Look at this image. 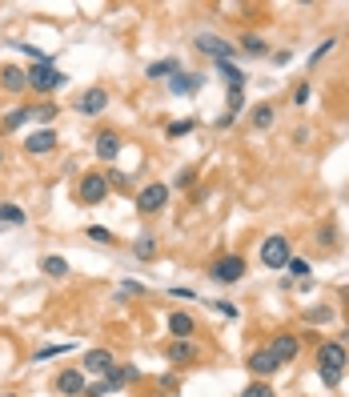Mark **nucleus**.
<instances>
[{"label": "nucleus", "instance_id": "nucleus-32", "mask_svg": "<svg viewBox=\"0 0 349 397\" xmlns=\"http://www.w3.org/2000/svg\"><path fill=\"white\" fill-rule=\"evenodd\" d=\"M305 317H309L313 325H326V321H333V309H329V305H321V309H309Z\"/></svg>", "mask_w": 349, "mask_h": 397}, {"label": "nucleus", "instance_id": "nucleus-44", "mask_svg": "<svg viewBox=\"0 0 349 397\" xmlns=\"http://www.w3.org/2000/svg\"><path fill=\"white\" fill-rule=\"evenodd\" d=\"M341 337H346V345H349V329H346V333H341Z\"/></svg>", "mask_w": 349, "mask_h": 397}, {"label": "nucleus", "instance_id": "nucleus-13", "mask_svg": "<svg viewBox=\"0 0 349 397\" xmlns=\"http://www.w3.org/2000/svg\"><path fill=\"white\" fill-rule=\"evenodd\" d=\"M165 353H169V361H173V365H193V361H197V345H193L189 337H173Z\"/></svg>", "mask_w": 349, "mask_h": 397}, {"label": "nucleus", "instance_id": "nucleus-2", "mask_svg": "<svg viewBox=\"0 0 349 397\" xmlns=\"http://www.w3.org/2000/svg\"><path fill=\"white\" fill-rule=\"evenodd\" d=\"M289 257H293V245H289V237L273 233V237H265V241H261V265H265V269H285V265H289Z\"/></svg>", "mask_w": 349, "mask_h": 397}, {"label": "nucleus", "instance_id": "nucleus-43", "mask_svg": "<svg viewBox=\"0 0 349 397\" xmlns=\"http://www.w3.org/2000/svg\"><path fill=\"white\" fill-rule=\"evenodd\" d=\"M233 120H237V117H233V113H221V117H217V129H229Z\"/></svg>", "mask_w": 349, "mask_h": 397}, {"label": "nucleus", "instance_id": "nucleus-35", "mask_svg": "<svg viewBox=\"0 0 349 397\" xmlns=\"http://www.w3.org/2000/svg\"><path fill=\"white\" fill-rule=\"evenodd\" d=\"M241 397H273V389H269V381H253Z\"/></svg>", "mask_w": 349, "mask_h": 397}, {"label": "nucleus", "instance_id": "nucleus-3", "mask_svg": "<svg viewBox=\"0 0 349 397\" xmlns=\"http://www.w3.org/2000/svg\"><path fill=\"white\" fill-rule=\"evenodd\" d=\"M76 197H81L85 205H101V201L109 197V177L96 173V169H93V173H85V177L76 181Z\"/></svg>", "mask_w": 349, "mask_h": 397}, {"label": "nucleus", "instance_id": "nucleus-19", "mask_svg": "<svg viewBox=\"0 0 349 397\" xmlns=\"http://www.w3.org/2000/svg\"><path fill=\"white\" fill-rule=\"evenodd\" d=\"M217 72H221V81L229 85V93H241V89H245V72L237 69L233 61H217Z\"/></svg>", "mask_w": 349, "mask_h": 397}, {"label": "nucleus", "instance_id": "nucleus-6", "mask_svg": "<svg viewBox=\"0 0 349 397\" xmlns=\"http://www.w3.org/2000/svg\"><path fill=\"white\" fill-rule=\"evenodd\" d=\"M265 350L273 353L281 365H289V361H297V353H302V337H297V333H273V341H269Z\"/></svg>", "mask_w": 349, "mask_h": 397}, {"label": "nucleus", "instance_id": "nucleus-38", "mask_svg": "<svg viewBox=\"0 0 349 397\" xmlns=\"http://www.w3.org/2000/svg\"><path fill=\"white\" fill-rule=\"evenodd\" d=\"M105 394H109V385H105V381H93V385H85L81 397H105Z\"/></svg>", "mask_w": 349, "mask_h": 397}, {"label": "nucleus", "instance_id": "nucleus-41", "mask_svg": "<svg viewBox=\"0 0 349 397\" xmlns=\"http://www.w3.org/2000/svg\"><path fill=\"white\" fill-rule=\"evenodd\" d=\"M177 185H181V189L193 185V169H181V173H177Z\"/></svg>", "mask_w": 349, "mask_h": 397}, {"label": "nucleus", "instance_id": "nucleus-16", "mask_svg": "<svg viewBox=\"0 0 349 397\" xmlns=\"http://www.w3.org/2000/svg\"><path fill=\"white\" fill-rule=\"evenodd\" d=\"M129 381H140V369H137V365H113V369L105 374V385H109V389H125Z\"/></svg>", "mask_w": 349, "mask_h": 397}, {"label": "nucleus", "instance_id": "nucleus-30", "mask_svg": "<svg viewBox=\"0 0 349 397\" xmlns=\"http://www.w3.org/2000/svg\"><path fill=\"white\" fill-rule=\"evenodd\" d=\"M193 129H197V117H181V120L169 125V137H185V133H193Z\"/></svg>", "mask_w": 349, "mask_h": 397}, {"label": "nucleus", "instance_id": "nucleus-22", "mask_svg": "<svg viewBox=\"0 0 349 397\" xmlns=\"http://www.w3.org/2000/svg\"><path fill=\"white\" fill-rule=\"evenodd\" d=\"M173 72H181L177 69V61H153V65L145 69V76H149V81H169Z\"/></svg>", "mask_w": 349, "mask_h": 397}, {"label": "nucleus", "instance_id": "nucleus-14", "mask_svg": "<svg viewBox=\"0 0 349 397\" xmlns=\"http://www.w3.org/2000/svg\"><path fill=\"white\" fill-rule=\"evenodd\" d=\"M201 81H205L201 72H173V76H169V93H173V96H189V93L201 89Z\"/></svg>", "mask_w": 349, "mask_h": 397}, {"label": "nucleus", "instance_id": "nucleus-25", "mask_svg": "<svg viewBox=\"0 0 349 397\" xmlns=\"http://www.w3.org/2000/svg\"><path fill=\"white\" fill-rule=\"evenodd\" d=\"M0 221H4V225H24L28 217H24V209H21V205L4 201V205H0Z\"/></svg>", "mask_w": 349, "mask_h": 397}, {"label": "nucleus", "instance_id": "nucleus-12", "mask_svg": "<svg viewBox=\"0 0 349 397\" xmlns=\"http://www.w3.org/2000/svg\"><path fill=\"white\" fill-rule=\"evenodd\" d=\"M0 89L12 96H21L24 89H28V69H17V65H4L0 69Z\"/></svg>", "mask_w": 349, "mask_h": 397}, {"label": "nucleus", "instance_id": "nucleus-28", "mask_svg": "<svg viewBox=\"0 0 349 397\" xmlns=\"http://www.w3.org/2000/svg\"><path fill=\"white\" fill-rule=\"evenodd\" d=\"M273 117H277V109H273V105H253V125H257V129H269Z\"/></svg>", "mask_w": 349, "mask_h": 397}, {"label": "nucleus", "instance_id": "nucleus-45", "mask_svg": "<svg viewBox=\"0 0 349 397\" xmlns=\"http://www.w3.org/2000/svg\"><path fill=\"white\" fill-rule=\"evenodd\" d=\"M0 397H17V394H0Z\"/></svg>", "mask_w": 349, "mask_h": 397}, {"label": "nucleus", "instance_id": "nucleus-17", "mask_svg": "<svg viewBox=\"0 0 349 397\" xmlns=\"http://www.w3.org/2000/svg\"><path fill=\"white\" fill-rule=\"evenodd\" d=\"M113 365H116V361H113V353H109V350H89V353H85V369L96 374V377H105Z\"/></svg>", "mask_w": 349, "mask_h": 397}, {"label": "nucleus", "instance_id": "nucleus-39", "mask_svg": "<svg viewBox=\"0 0 349 397\" xmlns=\"http://www.w3.org/2000/svg\"><path fill=\"white\" fill-rule=\"evenodd\" d=\"M213 309H217V313H225L229 321L237 317V305H233V301H213Z\"/></svg>", "mask_w": 349, "mask_h": 397}, {"label": "nucleus", "instance_id": "nucleus-5", "mask_svg": "<svg viewBox=\"0 0 349 397\" xmlns=\"http://www.w3.org/2000/svg\"><path fill=\"white\" fill-rule=\"evenodd\" d=\"M349 365V353L341 341H321L317 345V369H329V374H341Z\"/></svg>", "mask_w": 349, "mask_h": 397}, {"label": "nucleus", "instance_id": "nucleus-18", "mask_svg": "<svg viewBox=\"0 0 349 397\" xmlns=\"http://www.w3.org/2000/svg\"><path fill=\"white\" fill-rule=\"evenodd\" d=\"M96 157H101V161H116V157H120V137H116V133H96Z\"/></svg>", "mask_w": 349, "mask_h": 397}, {"label": "nucleus", "instance_id": "nucleus-33", "mask_svg": "<svg viewBox=\"0 0 349 397\" xmlns=\"http://www.w3.org/2000/svg\"><path fill=\"white\" fill-rule=\"evenodd\" d=\"M289 277H309V261H302V257H289Z\"/></svg>", "mask_w": 349, "mask_h": 397}, {"label": "nucleus", "instance_id": "nucleus-36", "mask_svg": "<svg viewBox=\"0 0 349 397\" xmlns=\"http://www.w3.org/2000/svg\"><path fill=\"white\" fill-rule=\"evenodd\" d=\"M72 341H65V345H45V350L36 353V361H48V357H56V353H69Z\"/></svg>", "mask_w": 349, "mask_h": 397}, {"label": "nucleus", "instance_id": "nucleus-7", "mask_svg": "<svg viewBox=\"0 0 349 397\" xmlns=\"http://www.w3.org/2000/svg\"><path fill=\"white\" fill-rule=\"evenodd\" d=\"M213 281H221V285H237V281L245 277V257H237V253H229V257H221L217 265L209 269Z\"/></svg>", "mask_w": 349, "mask_h": 397}, {"label": "nucleus", "instance_id": "nucleus-11", "mask_svg": "<svg viewBox=\"0 0 349 397\" xmlns=\"http://www.w3.org/2000/svg\"><path fill=\"white\" fill-rule=\"evenodd\" d=\"M281 369V361L273 357L269 350H253L249 353V374L257 377V381H265V377H273Z\"/></svg>", "mask_w": 349, "mask_h": 397}, {"label": "nucleus", "instance_id": "nucleus-27", "mask_svg": "<svg viewBox=\"0 0 349 397\" xmlns=\"http://www.w3.org/2000/svg\"><path fill=\"white\" fill-rule=\"evenodd\" d=\"M133 253H137L140 261H153V257H157V237H137Z\"/></svg>", "mask_w": 349, "mask_h": 397}, {"label": "nucleus", "instance_id": "nucleus-37", "mask_svg": "<svg viewBox=\"0 0 349 397\" xmlns=\"http://www.w3.org/2000/svg\"><path fill=\"white\" fill-rule=\"evenodd\" d=\"M145 293V285H137V281H125L120 285V297H140Z\"/></svg>", "mask_w": 349, "mask_h": 397}, {"label": "nucleus", "instance_id": "nucleus-15", "mask_svg": "<svg viewBox=\"0 0 349 397\" xmlns=\"http://www.w3.org/2000/svg\"><path fill=\"white\" fill-rule=\"evenodd\" d=\"M56 394H65V397L85 394V369H65L56 377Z\"/></svg>", "mask_w": 349, "mask_h": 397}, {"label": "nucleus", "instance_id": "nucleus-34", "mask_svg": "<svg viewBox=\"0 0 349 397\" xmlns=\"http://www.w3.org/2000/svg\"><path fill=\"white\" fill-rule=\"evenodd\" d=\"M109 177V189H120V193H129V185H133V177H125V173H105Z\"/></svg>", "mask_w": 349, "mask_h": 397}, {"label": "nucleus", "instance_id": "nucleus-9", "mask_svg": "<svg viewBox=\"0 0 349 397\" xmlns=\"http://www.w3.org/2000/svg\"><path fill=\"white\" fill-rule=\"evenodd\" d=\"M193 45L201 48L205 56H213V61H233V52H237V48L229 45V41H221V36H209V32L193 36Z\"/></svg>", "mask_w": 349, "mask_h": 397}, {"label": "nucleus", "instance_id": "nucleus-21", "mask_svg": "<svg viewBox=\"0 0 349 397\" xmlns=\"http://www.w3.org/2000/svg\"><path fill=\"white\" fill-rule=\"evenodd\" d=\"M169 333L173 337H193V317L189 313H169Z\"/></svg>", "mask_w": 349, "mask_h": 397}, {"label": "nucleus", "instance_id": "nucleus-40", "mask_svg": "<svg viewBox=\"0 0 349 397\" xmlns=\"http://www.w3.org/2000/svg\"><path fill=\"white\" fill-rule=\"evenodd\" d=\"M241 105H245V93H229V113H233V117L241 113Z\"/></svg>", "mask_w": 349, "mask_h": 397}, {"label": "nucleus", "instance_id": "nucleus-42", "mask_svg": "<svg viewBox=\"0 0 349 397\" xmlns=\"http://www.w3.org/2000/svg\"><path fill=\"white\" fill-rule=\"evenodd\" d=\"M309 93H313V89H309V85H302V89L293 93V100H297V105H305V100H309Z\"/></svg>", "mask_w": 349, "mask_h": 397}, {"label": "nucleus", "instance_id": "nucleus-26", "mask_svg": "<svg viewBox=\"0 0 349 397\" xmlns=\"http://www.w3.org/2000/svg\"><path fill=\"white\" fill-rule=\"evenodd\" d=\"M56 113H61V109H56L52 100H41V105H32V120H41V125H52V120H56Z\"/></svg>", "mask_w": 349, "mask_h": 397}, {"label": "nucleus", "instance_id": "nucleus-29", "mask_svg": "<svg viewBox=\"0 0 349 397\" xmlns=\"http://www.w3.org/2000/svg\"><path fill=\"white\" fill-rule=\"evenodd\" d=\"M333 48H337V41H333V36H329V41H321V45H317L313 52H309V69H317V65L326 61V56L333 52Z\"/></svg>", "mask_w": 349, "mask_h": 397}, {"label": "nucleus", "instance_id": "nucleus-4", "mask_svg": "<svg viewBox=\"0 0 349 397\" xmlns=\"http://www.w3.org/2000/svg\"><path fill=\"white\" fill-rule=\"evenodd\" d=\"M165 205H169V185H161V181H153L137 193V213H145V217H157Z\"/></svg>", "mask_w": 349, "mask_h": 397}, {"label": "nucleus", "instance_id": "nucleus-8", "mask_svg": "<svg viewBox=\"0 0 349 397\" xmlns=\"http://www.w3.org/2000/svg\"><path fill=\"white\" fill-rule=\"evenodd\" d=\"M105 109H109V93L96 89V85L76 96V113H81V117H96V113H105Z\"/></svg>", "mask_w": 349, "mask_h": 397}, {"label": "nucleus", "instance_id": "nucleus-23", "mask_svg": "<svg viewBox=\"0 0 349 397\" xmlns=\"http://www.w3.org/2000/svg\"><path fill=\"white\" fill-rule=\"evenodd\" d=\"M41 273H48V277H65V273H69V261L56 257V253H48V257L41 261Z\"/></svg>", "mask_w": 349, "mask_h": 397}, {"label": "nucleus", "instance_id": "nucleus-31", "mask_svg": "<svg viewBox=\"0 0 349 397\" xmlns=\"http://www.w3.org/2000/svg\"><path fill=\"white\" fill-rule=\"evenodd\" d=\"M89 241H96V245H116V237L105 229V225H89Z\"/></svg>", "mask_w": 349, "mask_h": 397}, {"label": "nucleus", "instance_id": "nucleus-24", "mask_svg": "<svg viewBox=\"0 0 349 397\" xmlns=\"http://www.w3.org/2000/svg\"><path fill=\"white\" fill-rule=\"evenodd\" d=\"M241 48H245L249 56H265V52H269L265 36H257V32H245V36H241Z\"/></svg>", "mask_w": 349, "mask_h": 397}, {"label": "nucleus", "instance_id": "nucleus-20", "mask_svg": "<svg viewBox=\"0 0 349 397\" xmlns=\"http://www.w3.org/2000/svg\"><path fill=\"white\" fill-rule=\"evenodd\" d=\"M32 120V105H17V109H8V117L0 120V129H8V133H17Z\"/></svg>", "mask_w": 349, "mask_h": 397}, {"label": "nucleus", "instance_id": "nucleus-10", "mask_svg": "<svg viewBox=\"0 0 349 397\" xmlns=\"http://www.w3.org/2000/svg\"><path fill=\"white\" fill-rule=\"evenodd\" d=\"M52 149H56V133H52V129H36V133L24 137V153H28V157H48Z\"/></svg>", "mask_w": 349, "mask_h": 397}, {"label": "nucleus", "instance_id": "nucleus-1", "mask_svg": "<svg viewBox=\"0 0 349 397\" xmlns=\"http://www.w3.org/2000/svg\"><path fill=\"white\" fill-rule=\"evenodd\" d=\"M65 85H69V76L56 69L52 61H48V65H32V69H28V89H32V93L48 96V93H56V89H65Z\"/></svg>", "mask_w": 349, "mask_h": 397}]
</instances>
